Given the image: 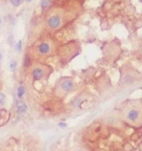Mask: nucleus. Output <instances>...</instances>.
<instances>
[{
    "instance_id": "obj_1",
    "label": "nucleus",
    "mask_w": 142,
    "mask_h": 151,
    "mask_svg": "<svg viewBox=\"0 0 142 151\" xmlns=\"http://www.w3.org/2000/svg\"><path fill=\"white\" fill-rule=\"evenodd\" d=\"M124 117L126 122L133 125H140L142 122V107L139 103H132L125 109Z\"/></svg>"
},
{
    "instance_id": "obj_2",
    "label": "nucleus",
    "mask_w": 142,
    "mask_h": 151,
    "mask_svg": "<svg viewBox=\"0 0 142 151\" xmlns=\"http://www.w3.org/2000/svg\"><path fill=\"white\" fill-rule=\"evenodd\" d=\"M139 73L129 66H124L121 69L120 83L123 85L131 84L139 78Z\"/></svg>"
},
{
    "instance_id": "obj_3",
    "label": "nucleus",
    "mask_w": 142,
    "mask_h": 151,
    "mask_svg": "<svg viewBox=\"0 0 142 151\" xmlns=\"http://www.w3.org/2000/svg\"><path fill=\"white\" fill-rule=\"evenodd\" d=\"M61 88L63 91L66 93H72L76 88V83L73 79L67 77L61 82Z\"/></svg>"
},
{
    "instance_id": "obj_4",
    "label": "nucleus",
    "mask_w": 142,
    "mask_h": 151,
    "mask_svg": "<svg viewBox=\"0 0 142 151\" xmlns=\"http://www.w3.org/2000/svg\"><path fill=\"white\" fill-rule=\"evenodd\" d=\"M48 23V25L51 28L56 29L61 25V19L59 16H53L49 19Z\"/></svg>"
},
{
    "instance_id": "obj_5",
    "label": "nucleus",
    "mask_w": 142,
    "mask_h": 151,
    "mask_svg": "<svg viewBox=\"0 0 142 151\" xmlns=\"http://www.w3.org/2000/svg\"><path fill=\"white\" fill-rule=\"evenodd\" d=\"M16 106L20 113H25L27 110V105H26L25 102L22 100H18L17 101Z\"/></svg>"
},
{
    "instance_id": "obj_6",
    "label": "nucleus",
    "mask_w": 142,
    "mask_h": 151,
    "mask_svg": "<svg viewBox=\"0 0 142 151\" xmlns=\"http://www.w3.org/2000/svg\"><path fill=\"white\" fill-rule=\"evenodd\" d=\"M43 75H44V72H43L42 70H41V69H35L33 71V76L35 80H40L42 77Z\"/></svg>"
},
{
    "instance_id": "obj_7",
    "label": "nucleus",
    "mask_w": 142,
    "mask_h": 151,
    "mask_svg": "<svg viewBox=\"0 0 142 151\" xmlns=\"http://www.w3.org/2000/svg\"><path fill=\"white\" fill-rule=\"evenodd\" d=\"M49 45L46 43H43L39 47V50L42 54H46L48 53L50 50Z\"/></svg>"
},
{
    "instance_id": "obj_8",
    "label": "nucleus",
    "mask_w": 142,
    "mask_h": 151,
    "mask_svg": "<svg viewBox=\"0 0 142 151\" xmlns=\"http://www.w3.org/2000/svg\"><path fill=\"white\" fill-rule=\"evenodd\" d=\"M25 93V90L23 87L22 86H20L18 89V91H17V96H18V97L21 98L23 96Z\"/></svg>"
},
{
    "instance_id": "obj_9",
    "label": "nucleus",
    "mask_w": 142,
    "mask_h": 151,
    "mask_svg": "<svg viewBox=\"0 0 142 151\" xmlns=\"http://www.w3.org/2000/svg\"><path fill=\"white\" fill-rule=\"evenodd\" d=\"M31 59L28 57V56H26V57L24 60V65L26 67H29L30 65H31Z\"/></svg>"
},
{
    "instance_id": "obj_10",
    "label": "nucleus",
    "mask_w": 142,
    "mask_h": 151,
    "mask_svg": "<svg viewBox=\"0 0 142 151\" xmlns=\"http://www.w3.org/2000/svg\"><path fill=\"white\" fill-rule=\"evenodd\" d=\"M11 2L13 6L18 7L21 3V0H11Z\"/></svg>"
},
{
    "instance_id": "obj_11",
    "label": "nucleus",
    "mask_w": 142,
    "mask_h": 151,
    "mask_svg": "<svg viewBox=\"0 0 142 151\" xmlns=\"http://www.w3.org/2000/svg\"><path fill=\"white\" fill-rule=\"evenodd\" d=\"M16 65H17L16 62L15 61V60H13V61H12L10 63V69L12 70H15L16 68Z\"/></svg>"
},
{
    "instance_id": "obj_12",
    "label": "nucleus",
    "mask_w": 142,
    "mask_h": 151,
    "mask_svg": "<svg viewBox=\"0 0 142 151\" xmlns=\"http://www.w3.org/2000/svg\"><path fill=\"white\" fill-rule=\"evenodd\" d=\"M50 3V0H42V6L44 7H46L49 5Z\"/></svg>"
},
{
    "instance_id": "obj_13",
    "label": "nucleus",
    "mask_w": 142,
    "mask_h": 151,
    "mask_svg": "<svg viewBox=\"0 0 142 151\" xmlns=\"http://www.w3.org/2000/svg\"><path fill=\"white\" fill-rule=\"evenodd\" d=\"M16 47L17 50H19V51L21 50V49H22V42H21V41H20L18 43H17Z\"/></svg>"
},
{
    "instance_id": "obj_14",
    "label": "nucleus",
    "mask_w": 142,
    "mask_h": 151,
    "mask_svg": "<svg viewBox=\"0 0 142 151\" xmlns=\"http://www.w3.org/2000/svg\"><path fill=\"white\" fill-rule=\"evenodd\" d=\"M5 100V96L2 93H0V104H2Z\"/></svg>"
},
{
    "instance_id": "obj_15",
    "label": "nucleus",
    "mask_w": 142,
    "mask_h": 151,
    "mask_svg": "<svg viewBox=\"0 0 142 151\" xmlns=\"http://www.w3.org/2000/svg\"><path fill=\"white\" fill-rule=\"evenodd\" d=\"M75 151H87L85 149H82V148H79L77 150H75Z\"/></svg>"
},
{
    "instance_id": "obj_16",
    "label": "nucleus",
    "mask_w": 142,
    "mask_h": 151,
    "mask_svg": "<svg viewBox=\"0 0 142 151\" xmlns=\"http://www.w3.org/2000/svg\"><path fill=\"white\" fill-rule=\"evenodd\" d=\"M1 58H2V55H1V53H0V60L1 59Z\"/></svg>"
},
{
    "instance_id": "obj_17",
    "label": "nucleus",
    "mask_w": 142,
    "mask_h": 151,
    "mask_svg": "<svg viewBox=\"0 0 142 151\" xmlns=\"http://www.w3.org/2000/svg\"><path fill=\"white\" fill-rule=\"evenodd\" d=\"M1 18H0V24H1Z\"/></svg>"
},
{
    "instance_id": "obj_18",
    "label": "nucleus",
    "mask_w": 142,
    "mask_h": 151,
    "mask_svg": "<svg viewBox=\"0 0 142 151\" xmlns=\"http://www.w3.org/2000/svg\"><path fill=\"white\" fill-rule=\"evenodd\" d=\"M27 1H31V0H27Z\"/></svg>"
},
{
    "instance_id": "obj_19",
    "label": "nucleus",
    "mask_w": 142,
    "mask_h": 151,
    "mask_svg": "<svg viewBox=\"0 0 142 151\" xmlns=\"http://www.w3.org/2000/svg\"><path fill=\"white\" fill-rule=\"evenodd\" d=\"M0 117H1V114H0Z\"/></svg>"
}]
</instances>
